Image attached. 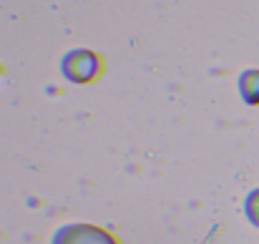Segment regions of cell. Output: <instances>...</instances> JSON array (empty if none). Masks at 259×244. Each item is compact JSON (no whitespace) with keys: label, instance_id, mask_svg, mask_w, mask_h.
Returning a JSON list of instances; mask_svg holds the SVG:
<instances>
[{"label":"cell","instance_id":"cell-4","mask_svg":"<svg viewBox=\"0 0 259 244\" xmlns=\"http://www.w3.org/2000/svg\"><path fill=\"white\" fill-rule=\"evenodd\" d=\"M244 212H247L249 222L259 227V189H254V191L247 196V201H244Z\"/></svg>","mask_w":259,"mask_h":244},{"label":"cell","instance_id":"cell-2","mask_svg":"<svg viewBox=\"0 0 259 244\" xmlns=\"http://www.w3.org/2000/svg\"><path fill=\"white\" fill-rule=\"evenodd\" d=\"M53 244H118V239L93 224H66L56 232Z\"/></svg>","mask_w":259,"mask_h":244},{"label":"cell","instance_id":"cell-3","mask_svg":"<svg viewBox=\"0 0 259 244\" xmlns=\"http://www.w3.org/2000/svg\"><path fill=\"white\" fill-rule=\"evenodd\" d=\"M239 93L247 103H259V71H244L239 76Z\"/></svg>","mask_w":259,"mask_h":244},{"label":"cell","instance_id":"cell-1","mask_svg":"<svg viewBox=\"0 0 259 244\" xmlns=\"http://www.w3.org/2000/svg\"><path fill=\"white\" fill-rule=\"evenodd\" d=\"M61 71L68 81L73 83H91L96 81L101 73H103V61L86 48H76V51H68L61 61Z\"/></svg>","mask_w":259,"mask_h":244}]
</instances>
